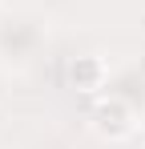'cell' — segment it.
Listing matches in <instances>:
<instances>
[{"instance_id":"cell-1","label":"cell","mask_w":145,"mask_h":149,"mask_svg":"<svg viewBox=\"0 0 145 149\" xmlns=\"http://www.w3.org/2000/svg\"><path fill=\"white\" fill-rule=\"evenodd\" d=\"M93 125L101 137H109V141H121V137H129L133 133V113L125 109V101H101L93 113Z\"/></svg>"},{"instance_id":"cell-2","label":"cell","mask_w":145,"mask_h":149,"mask_svg":"<svg viewBox=\"0 0 145 149\" xmlns=\"http://www.w3.org/2000/svg\"><path fill=\"white\" fill-rule=\"evenodd\" d=\"M69 77H72V85H77V89L93 93V89L105 85V61H101V56H77V61H72V69H69Z\"/></svg>"}]
</instances>
